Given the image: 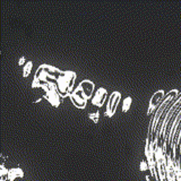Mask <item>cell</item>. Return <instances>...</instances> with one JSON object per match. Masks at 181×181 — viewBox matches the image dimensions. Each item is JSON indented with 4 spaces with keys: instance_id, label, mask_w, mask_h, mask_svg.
<instances>
[{
    "instance_id": "obj_1",
    "label": "cell",
    "mask_w": 181,
    "mask_h": 181,
    "mask_svg": "<svg viewBox=\"0 0 181 181\" xmlns=\"http://www.w3.org/2000/svg\"><path fill=\"white\" fill-rule=\"evenodd\" d=\"M121 100V93L118 92V91H114L110 94L108 100V103H106V111H105V116L109 118L113 117V114L116 113V110H117L118 105L120 103Z\"/></svg>"
},
{
    "instance_id": "obj_2",
    "label": "cell",
    "mask_w": 181,
    "mask_h": 181,
    "mask_svg": "<svg viewBox=\"0 0 181 181\" xmlns=\"http://www.w3.org/2000/svg\"><path fill=\"white\" fill-rule=\"evenodd\" d=\"M70 100H71L72 104L77 106L78 109H84L86 106V103H87V100L84 97L83 93H82L79 86H77L76 89H74V92L70 94Z\"/></svg>"
},
{
    "instance_id": "obj_3",
    "label": "cell",
    "mask_w": 181,
    "mask_h": 181,
    "mask_svg": "<svg viewBox=\"0 0 181 181\" xmlns=\"http://www.w3.org/2000/svg\"><path fill=\"white\" fill-rule=\"evenodd\" d=\"M164 99H165L164 91H162V89L157 91V92L153 95V96H152L151 101H149V106H148V111H147V113H148V114H151V113L153 112V110H155V111H156L157 109H158V106L162 104V102H163V100H164Z\"/></svg>"
},
{
    "instance_id": "obj_4",
    "label": "cell",
    "mask_w": 181,
    "mask_h": 181,
    "mask_svg": "<svg viewBox=\"0 0 181 181\" xmlns=\"http://www.w3.org/2000/svg\"><path fill=\"white\" fill-rule=\"evenodd\" d=\"M106 96H108V92L104 87H100L95 91V94L94 96L92 97V104L97 106V108H101L102 105L104 104V102L106 101Z\"/></svg>"
},
{
    "instance_id": "obj_5",
    "label": "cell",
    "mask_w": 181,
    "mask_h": 181,
    "mask_svg": "<svg viewBox=\"0 0 181 181\" xmlns=\"http://www.w3.org/2000/svg\"><path fill=\"white\" fill-rule=\"evenodd\" d=\"M78 86H79V89H81L82 93H83V95H84L86 100H89V99L92 97L93 93H94V89H95V85H94L93 82L89 81V79H85Z\"/></svg>"
},
{
    "instance_id": "obj_6",
    "label": "cell",
    "mask_w": 181,
    "mask_h": 181,
    "mask_svg": "<svg viewBox=\"0 0 181 181\" xmlns=\"http://www.w3.org/2000/svg\"><path fill=\"white\" fill-rule=\"evenodd\" d=\"M43 97L47 99V100L50 102V104L53 105L54 108H58V106L60 105L61 97L60 95H59L58 91H50V92L48 93H44V94H43Z\"/></svg>"
},
{
    "instance_id": "obj_7",
    "label": "cell",
    "mask_w": 181,
    "mask_h": 181,
    "mask_svg": "<svg viewBox=\"0 0 181 181\" xmlns=\"http://www.w3.org/2000/svg\"><path fill=\"white\" fill-rule=\"evenodd\" d=\"M32 69H33V62L31 60H28L26 62L24 67H23V77H28L31 75V72H32Z\"/></svg>"
},
{
    "instance_id": "obj_8",
    "label": "cell",
    "mask_w": 181,
    "mask_h": 181,
    "mask_svg": "<svg viewBox=\"0 0 181 181\" xmlns=\"http://www.w3.org/2000/svg\"><path fill=\"white\" fill-rule=\"evenodd\" d=\"M131 102H133V99L131 96H127L122 102V112H127L130 106H131Z\"/></svg>"
},
{
    "instance_id": "obj_9",
    "label": "cell",
    "mask_w": 181,
    "mask_h": 181,
    "mask_svg": "<svg viewBox=\"0 0 181 181\" xmlns=\"http://www.w3.org/2000/svg\"><path fill=\"white\" fill-rule=\"evenodd\" d=\"M64 76L68 79L70 83H75V79H76V72L75 71H70V70H67V71H64Z\"/></svg>"
},
{
    "instance_id": "obj_10",
    "label": "cell",
    "mask_w": 181,
    "mask_h": 181,
    "mask_svg": "<svg viewBox=\"0 0 181 181\" xmlns=\"http://www.w3.org/2000/svg\"><path fill=\"white\" fill-rule=\"evenodd\" d=\"M9 172L12 173L15 177L19 178V179H22V178L24 177V172H23V170L20 169V168H12V169H9Z\"/></svg>"
},
{
    "instance_id": "obj_11",
    "label": "cell",
    "mask_w": 181,
    "mask_h": 181,
    "mask_svg": "<svg viewBox=\"0 0 181 181\" xmlns=\"http://www.w3.org/2000/svg\"><path fill=\"white\" fill-rule=\"evenodd\" d=\"M89 118L94 122V124H97L99 120H100V111L96 110L95 112H89Z\"/></svg>"
},
{
    "instance_id": "obj_12",
    "label": "cell",
    "mask_w": 181,
    "mask_h": 181,
    "mask_svg": "<svg viewBox=\"0 0 181 181\" xmlns=\"http://www.w3.org/2000/svg\"><path fill=\"white\" fill-rule=\"evenodd\" d=\"M8 173H9V169H7L5 166L4 163H1V165H0V178H7Z\"/></svg>"
},
{
    "instance_id": "obj_13",
    "label": "cell",
    "mask_w": 181,
    "mask_h": 181,
    "mask_svg": "<svg viewBox=\"0 0 181 181\" xmlns=\"http://www.w3.org/2000/svg\"><path fill=\"white\" fill-rule=\"evenodd\" d=\"M41 81L39 79V77L36 76L35 74H34V78H33V82H32V89H41Z\"/></svg>"
},
{
    "instance_id": "obj_14",
    "label": "cell",
    "mask_w": 181,
    "mask_h": 181,
    "mask_svg": "<svg viewBox=\"0 0 181 181\" xmlns=\"http://www.w3.org/2000/svg\"><path fill=\"white\" fill-rule=\"evenodd\" d=\"M141 171L143 172H146V171H149V166H148V163L146 161H141Z\"/></svg>"
},
{
    "instance_id": "obj_15",
    "label": "cell",
    "mask_w": 181,
    "mask_h": 181,
    "mask_svg": "<svg viewBox=\"0 0 181 181\" xmlns=\"http://www.w3.org/2000/svg\"><path fill=\"white\" fill-rule=\"evenodd\" d=\"M26 62H27V61H26V58H25L24 56H22L19 58V60H18V66H25Z\"/></svg>"
},
{
    "instance_id": "obj_16",
    "label": "cell",
    "mask_w": 181,
    "mask_h": 181,
    "mask_svg": "<svg viewBox=\"0 0 181 181\" xmlns=\"http://www.w3.org/2000/svg\"><path fill=\"white\" fill-rule=\"evenodd\" d=\"M41 101H42V97H37V99L34 100V102H35V103H39V102H41Z\"/></svg>"
}]
</instances>
